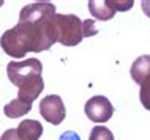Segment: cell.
Returning <instances> with one entry per match:
<instances>
[{"mask_svg": "<svg viewBox=\"0 0 150 140\" xmlns=\"http://www.w3.org/2000/svg\"><path fill=\"white\" fill-rule=\"evenodd\" d=\"M54 14L38 22H18L0 38V46L10 57L22 58L27 52H43L57 43Z\"/></svg>", "mask_w": 150, "mask_h": 140, "instance_id": "cell-1", "label": "cell"}, {"mask_svg": "<svg viewBox=\"0 0 150 140\" xmlns=\"http://www.w3.org/2000/svg\"><path fill=\"white\" fill-rule=\"evenodd\" d=\"M54 22L57 43L63 46H78L82 41V21L74 14H54Z\"/></svg>", "mask_w": 150, "mask_h": 140, "instance_id": "cell-2", "label": "cell"}, {"mask_svg": "<svg viewBox=\"0 0 150 140\" xmlns=\"http://www.w3.org/2000/svg\"><path fill=\"white\" fill-rule=\"evenodd\" d=\"M6 73L10 82L19 88L27 82L33 80L35 77L41 76L43 65L38 58H27L24 62H10L6 66Z\"/></svg>", "mask_w": 150, "mask_h": 140, "instance_id": "cell-3", "label": "cell"}, {"mask_svg": "<svg viewBox=\"0 0 150 140\" xmlns=\"http://www.w3.org/2000/svg\"><path fill=\"white\" fill-rule=\"evenodd\" d=\"M84 112H86L87 118L95 123H106L111 120L112 113H114V107H112L111 101L106 96H93L84 106Z\"/></svg>", "mask_w": 150, "mask_h": 140, "instance_id": "cell-4", "label": "cell"}, {"mask_svg": "<svg viewBox=\"0 0 150 140\" xmlns=\"http://www.w3.org/2000/svg\"><path fill=\"white\" fill-rule=\"evenodd\" d=\"M40 115L51 125H60L67 117L65 104L57 94H49L40 102Z\"/></svg>", "mask_w": 150, "mask_h": 140, "instance_id": "cell-5", "label": "cell"}, {"mask_svg": "<svg viewBox=\"0 0 150 140\" xmlns=\"http://www.w3.org/2000/svg\"><path fill=\"white\" fill-rule=\"evenodd\" d=\"M55 14V6L51 2H35L24 6L19 13V22H38Z\"/></svg>", "mask_w": 150, "mask_h": 140, "instance_id": "cell-6", "label": "cell"}, {"mask_svg": "<svg viewBox=\"0 0 150 140\" xmlns=\"http://www.w3.org/2000/svg\"><path fill=\"white\" fill-rule=\"evenodd\" d=\"M44 88V82H43V77L38 76L35 77L33 80L27 82L25 85L19 87V91H18V99L25 104H32L36 98L40 96V93L43 91Z\"/></svg>", "mask_w": 150, "mask_h": 140, "instance_id": "cell-7", "label": "cell"}, {"mask_svg": "<svg viewBox=\"0 0 150 140\" xmlns=\"http://www.w3.org/2000/svg\"><path fill=\"white\" fill-rule=\"evenodd\" d=\"M16 132L21 140H38L43 134V126L36 120H24L16 127Z\"/></svg>", "mask_w": 150, "mask_h": 140, "instance_id": "cell-8", "label": "cell"}, {"mask_svg": "<svg viewBox=\"0 0 150 140\" xmlns=\"http://www.w3.org/2000/svg\"><path fill=\"white\" fill-rule=\"evenodd\" d=\"M131 77L136 83H141L144 77L150 76V55H141L131 65Z\"/></svg>", "mask_w": 150, "mask_h": 140, "instance_id": "cell-9", "label": "cell"}, {"mask_svg": "<svg viewBox=\"0 0 150 140\" xmlns=\"http://www.w3.org/2000/svg\"><path fill=\"white\" fill-rule=\"evenodd\" d=\"M88 10L90 14L98 21H109L115 16V11L108 5L106 2H96V0H90L88 2Z\"/></svg>", "mask_w": 150, "mask_h": 140, "instance_id": "cell-10", "label": "cell"}, {"mask_svg": "<svg viewBox=\"0 0 150 140\" xmlns=\"http://www.w3.org/2000/svg\"><path fill=\"white\" fill-rule=\"evenodd\" d=\"M30 110H32V104H25V102L19 101L18 98L13 99L10 104H6L3 107V112H5V115L8 118H19L22 115L29 113Z\"/></svg>", "mask_w": 150, "mask_h": 140, "instance_id": "cell-11", "label": "cell"}, {"mask_svg": "<svg viewBox=\"0 0 150 140\" xmlns=\"http://www.w3.org/2000/svg\"><path fill=\"white\" fill-rule=\"evenodd\" d=\"M139 85H141V91H139L141 104H142L147 110H150V76L144 77Z\"/></svg>", "mask_w": 150, "mask_h": 140, "instance_id": "cell-12", "label": "cell"}, {"mask_svg": "<svg viewBox=\"0 0 150 140\" xmlns=\"http://www.w3.org/2000/svg\"><path fill=\"white\" fill-rule=\"evenodd\" d=\"M88 140H114V135L106 126H95L92 127Z\"/></svg>", "mask_w": 150, "mask_h": 140, "instance_id": "cell-13", "label": "cell"}, {"mask_svg": "<svg viewBox=\"0 0 150 140\" xmlns=\"http://www.w3.org/2000/svg\"><path fill=\"white\" fill-rule=\"evenodd\" d=\"M106 3L114 11H127L129 8H133V5H134L133 0H106Z\"/></svg>", "mask_w": 150, "mask_h": 140, "instance_id": "cell-14", "label": "cell"}, {"mask_svg": "<svg viewBox=\"0 0 150 140\" xmlns=\"http://www.w3.org/2000/svg\"><path fill=\"white\" fill-rule=\"evenodd\" d=\"M96 33H98V30L95 29V21H92V19L82 21V35L84 36H93Z\"/></svg>", "mask_w": 150, "mask_h": 140, "instance_id": "cell-15", "label": "cell"}, {"mask_svg": "<svg viewBox=\"0 0 150 140\" xmlns=\"http://www.w3.org/2000/svg\"><path fill=\"white\" fill-rule=\"evenodd\" d=\"M0 140H21V139L18 137V132H16L14 127H11V129H6L5 132L2 134Z\"/></svg>", "mask_w": 150, "mask_h": 140, "instance_id": "cell-16", "label": "cell"}, {"mask_svg": "<svg viewBox=\"0 0 150 140\" xmlns=\"http://www.w3.org/2000/svg\"><path fill=\"white\" fill-rule=\"evenodd\" d=\"M59 140H81V137L78 135V132H74V131H67V132H63L60 135Z\"/></svg>", "mask_w": 150, "mask_h": 140, "instance_id": "cell-17", "label": "cell"}, {"mask_svg": "<svg viewBox=\"0 0 150 140\" xmlns=\"http://www.w3.org/2000/svg\"><path fill=\"white\" fill-rule=\"evenodd\" d=\"M141 6H142V11L145 13V16L150 18V0H144V2H141Z\"/></svg>", "mask_w": 150, "mask_h": 140, "instance_id": "cell-18", "label": "cell"}]
</instances>
